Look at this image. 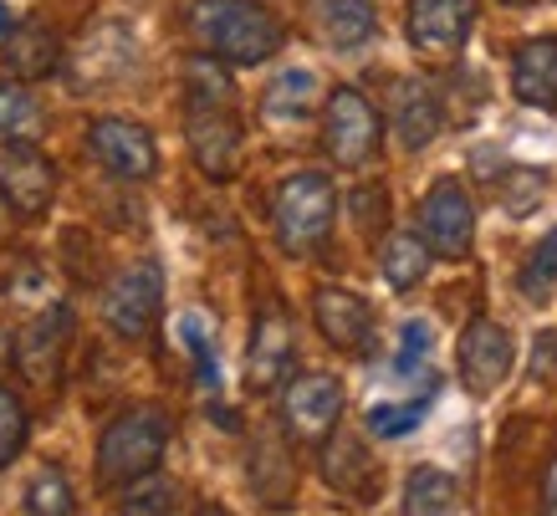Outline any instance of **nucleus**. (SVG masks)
Segmentation results:
<instances>
[{"label": "nucleus", "mask_w": 557, "mask_h": 516, "mask_svg": "<svg viewBox=\"0 0 557 516\" xmlns=\"http://www.w3.org/2000/svg\"><path fill=\"white\" fill-rule=\"evenodd\" d=\"M164 307V271L159 261H128L113 271V282L102 292V317L119 337H149Z\"/></svg>", "instance_id": "obj_5"}, {"label": "nucleus", "mask_w": 557, "mask_h": 516, "mask_svg": "<svg viewBox=\"0 0 557 516\" xmlns=\"http://www.w3.org/2000/svg\"><path fill=\"white\" fill-rule=\"evenodd\" d=\"M26 516H77V496L62 470H36L26 486Z\"/></svg>", "instance_id": "obj_27"}, {"label": "nucleus", "mask_w": 557, "mask_h": 516, "mask_svg": "<svg viewBox=\"0 0 557 516\" xmlns=\"http://www.w3.org/2000/svg\"><path fill=\"white\" fill-rule=\"evenodd\" d=\"M517 286H522L527 302H547V297H553V286H557V225L542 235L537 246H532V256L522 261Z\"/></svg>", "instance_id": "obj_26"}, {"label": "nucleus", "mask_w": 557, "mask_h": 516, "mask_svg": "<svg viewBox=\"0 0 557 516\" xmlns=\"http://www.w3.org/2000/svg\"><path fill=\"white\" fill-rule=\"evenodd\" d=\"M542 516H557V455L547 466V476H542Z\"/></svg>", "instance_id": "obj_34"}, {"label": "nucleus", "mask_w": 557, "mask_h": 516, "mask_svg": "<svg viewBox=\"0 0 557 516\" xmlns=\"http://www.w3.org/2000/svg\"><path fill=\"white\" fill-rule=\"evenodd\" d=\"M180 333H185V348H189V358H195V368H200V383L205 389H220L215 348H210V337H205L200 317H185V322H180Z\"/></svg>", "instance_id": "obj_33"}, {"label": "nucleus", "mask_w": 557, "mask_h": 516, "mask_svg": "<svg viewBox=\"0 0 557 516\" xmlns=\"http://www.w3.org/2000/svg\"><path fill=\"white\" fill-rule=\"evenodd\" d=\"M16 32V16H11V5H5V0H0V41H5V36Z\"/></svg>", "instance_id": "obj_35"}, {"label": "nucleus", "mask_w": 557, "mask_h": 516, "mask_svg": "<svg viewBox=\"0 0 557 516\" xmlns=\"http://www.w3.org/2000/svg\"><path fill=\"white\" fill-rule=\"evenodd\" d=\"M189 32L200 36L205 57H215L225 67H261L287 41V26L256 0H195Z\"/></svg>", "instance_id": "obj_1"}, {"label": "nucleus", "mask_w": 557, "mask_h": 516, "mask_svg": "<svg viewBox=\"0 0 557 516\" xmlns=\"http://www.w3.org/2000/svg\"><path fill=\"white\" fill-rule=\"evenodd\" d=\"M475 32V0H409L405 36L424 62H456Z\"/></svg>", "instance_id": "obj_6"}, {"label": "nucleus", "mask_w": 557, "mask_h": 516, "mask_svg": "<svg viewBox=\"0 0 557 516\" xmlns=\"http://www.w3.org/2000/svg\"><path fill=\"white\" fill-rule=\"evenodd\" d=\"M405 516H460L456 476L440 466H420L405 481Z\"/></svg>", "instance_id": "obj_22"}, {"label": "nucleus", "mask_w": 557, "mask_h": 516, "mask_svg": "<svg viewBox=\"0 0 557 516\" xmlns=\"http://www.w3.org/2000/svg\"><path fill=\"white\" fill-rule=\"evenodd\" d=\"M322 98V83H318V72H307V67H287L276 83L267 87V113L271 118H307L312 108H318Z\"/></svg>", "instance_id": "obj_24"}, {"label": "nucleus", "mask_w": 557, "mask_h": 516, "mask_svg": "<svg viewBox=\"0 0 557 516\" xmlns=\"http://www.w3.org/2000/svg\"><path fill=\"white\" fill-rule=\"evenodd\" d=\"M195 516H231V512H220V506H200Z\"/></svg>", "instance_id": "obj_36"}, {"label": "nucleus", "mask_w": 557, "mask_h": 516, "mask_svg": "<svg viewBox=\"0 0 557 516\" xmlns=\"http://www.w3.org/2000/svg\"><path fill=\"white\" fill-rule=\"evenodd\" d=\"M507 5H527V0H507Z\"/></svg>", "instance_id": "obj_37"}, {"label": "nucleus", "mask_w": 557, "mask_h": 516, "mask_svg": "<svg viewBox=\"0 0 557 516\" xmlns=\"http://www.w3.org/2000/svg\"><path fill=\"white\" fill-rule=\"evenodd\" d=\"M312 317H318V333L333 343L338 353H363L373 348V307L358 292H343V286H322L312 297Z\"/></svg>", "instance_id": "obj_15"}, {"label": "nucleus", "mask_w": 557, "mask_h": 516, "mask_svg": "<svg viewBox=\"0 0 557 516\" xmlns=\"http://www.w3.org/2000/svg\"><path fill=\"white\" fill-rule=\"evenodd\" d=\"M271 220H276V241L292 250V256H307L318 250L327 235H333V220H338V189L327 174L318 169H302V174H287L271 195Z\"/></svg>", "instance_id": "obj_2"}, {"label": "nucleus", "mask_w": 557, "mask_h": 516, "mask_svg": "<svg viewBox=\"0 0 557 516\" xmlns=\"http://www.w3.org/2000/svg\"><path fill=\"white\" fill-rule=\"evenodd\" d=\"M322 476H327V486L343 491V496H373V491H379V470H373V460L363 455V445H358L354 434H338V430H333L327 450H322Z\"/></svg>", "instance_id": "obj_19"}, {"label": "nucleus", "mask_w": 557, "mask_h": 516, "mask_svg": "<svg viewBox=\"0 0 557 516\" xmlns=\"http://www.w3.org/2000/svg\"><path fill=\"white\" fill-rule=\"evenodd\" d=\"M312 16H318L322 36L333 47H363L373 32H379V11L373 0H307Z\"/></svg>", "instance_id": "obj_21"}, {"label": "nucleus", "mask_w": 557, "mask_h": 516, "mask_svg": "<svg viewBox=\"0 0 557 516\" xmlns=\"http://www.w3.org/2000/svg\"><path fill=\"white\" fill-rule=\"evenodd\" d=\"M384 123L373 113V102L358 87H333L322 102V149L338 169H363L379 149Z\"/></svg>", "instance_id": "obj_4"}, {"label": "nucleus", "mask_w": 557, "mask_h": 516, "mask_svg": "<svg viewBox=\"0 0 557 516\" xmlns=\"http://www.w3.org/2000/svg\"><path fill=\"white\" fill-rule=\"evenodd\" d=\"M21 445H26V409H21L16 394L0 389V470L16 460Z\"/></svg>", "instance_id": "obj_32"}, {"label": "nucleus", "mask_w": 557, "mask_h": 516, "mask_svg": "<svg viewBox=\"0 0 557 516\" xmlns=\"http://www.w3.org/2000/svg\"><path fill=\"white\" fill-rule=\"evenodd\" d=\"M62 41L47 21H16V32L5 36V67L16 72L21 83H36V77H51L62 67Z\"/></svg>", "instance_id": "obj_18"}, {"label": "nucleus", "mask_w": 557, "mask_h": 516, "mask_svg": "<svg viewBox=\"0 0 557 516\" xmlns=\"http://www.w3.org/2000/svg\"><path fill=\"white\" fill-rule=\"evenodd\" d=\"M420 235H424V246L435 250V256H445V261H460L471 250L475 205L456 180H435V189L420 200Z\"/></svg>", "instance_id": "obj_7"}, {"label": "nucleus", "mask_w": 557, "mask_h": 516, "mask_svg": "<svg viewBox=\"0 0 557 516\" xmlns=\"http://www.w3.org/2000/svg\"><path fill=\"white\" fill-rule=\"evenodd\" d=\"M87 144H92V153L102 159L108 174H119V180H128V184H144L159 174V144H153V134L144 123H134V118H98V123L87 128Z\"/></svg>", "instance_id": "obj_9"}, {"label": "nucleus", "mask_w": 557, "mask_h": 516, "mask_svg": "<svg viewBox=\"0 0 557 516\" xmlns=\"http://www.w3.org/2000/svg\"><path fill=\"white\" fill-rule=\"evenodd\" d=\"M511 93L527 108L553 113L557 108V36H532L511 57Z\"/></svg>", "instance_id": "obj_16"}, {"label": "nucleus", "mask_w": 557, "mask_h": 516, "mask_svg": "<svg viewBox=\"0 0 557 516\" xmlns=\"http://www.w3.org/2000/svg\"><path fill=\"white\" fill-rule=\"evenodd\" d=\"M36 123H41L36 98L21 83H5V77H0V138H5V144H32Z\"/></svg>", "instance_id": "obj_25"}, {"label": "nucleus", "mask_w": 557, "mask_h": 516, "mask_svg": "<svg viewBox=\"0 0 557 516\" xmlns=\"http://www.w3.org/2000/svg\"><path fill=\"white\" fill-rule=\"evenodd\" d=\"M388 118H394V138L405 144L409 153L430 149L440 138V128H445V113H440V98L430 93L424 83H394V108H388Z\"/></svg>", "instance_id": "obj_17"}, {"label": "nucleus", "mask_w": 557, "mask_h": 516, "mask_svg": "<svg viewBox=\"0 0 557 516\" xmlns=\"http://www.w3.org/2000/svg\"><path fill=\"white\" fill-rule=\"evenodd\" d=\"M128 67H134V32L119 26V21L92 26L67 57L72 87H108V83H119Z\"/></svg>", "instance_id": "obj_13"}, {"label": "nucleus", "mask_w": 557, "mask_h": 516, "mask_svg": "<svg viewBox=\"0 0 557 516\" xmlns=\"http://www.w3.org/2000/svg\"><path fill=\"white\" fill-rule=\"evenodd\" d=\"M292 364H297V333H292V317L282 307H267L251 328V348H246V379L256 394H267L276 383H287Z\"/></svg>", "instance_id": "obj_14"}, {"label": "nucleus", "mask_w": 557, "mask_h": 516, "mask_svg": "<svg viewBox=\"0 0 557 516\" xmlns=\"http://www.w3.org/2000/svg\"><path fill=\"white\" fill-rule=\"evenodd\" d=\"M430 348H435V333L424 317H409L399 328V353H394V373H420L430 364Z\"/></svg>", "instance_id": "obj_30"}, {"label": "nucleus", "mask_w": 557, "mask_h": 516, "mask_svg": "<svg viewBox=\"0 0 557 516\" xmlns=\"http://www.w3.org/2000/svg\"><path fill=\"white\" fill-rule=\"evenodd\" d=\"M430 256H435V250L424 246V235L399 231V235H388L384 250H379V271H384V282L394 286V292H409V286L424 282V271H430Z\"/></svg>", "instance_id": "obj_23"}, {"label": "nucleus", "mask_w": 557, "mask_h": 516, "mask_svg": "<svg viewBox=\"0 0 557 516\" xmlns=\"http://www.w3.org/2000/svg\"><path fill=\"white\" fill-rule=\"evenodd\" d=\"M189 153L210 180H231L240 164V123L231 102H185Z\"/></svg>", "instance_id": "obj_8"}, {"label": "nucleus", "mask_w": 557, "mask_h": 516, "mask_svg": "<svg viewBox=\"0 0 557 516\" xmlns=\"http://www.w3.org/2000/svg\"><path fill=\"white\" fill-rule=\"evenodd\" d=\"M170 445V419L159 409H123L98 440V481L102 486H134L159 470Z\"/></svg>", "instance_id": "obj_3"}, {"label": "nucleus", "mask_w": 557, "mask_h": 516, "mask_svg": "<svg viewBox=\"0 0 557 516\" xmlns=\"http://www.w3.org/2000/svg\"><path fill=\"white\" fill-rule=\"evenodd\" d=\"M21 337H26L21 343V368L36 383H51L57 379V364H62V348H67V307H47Z\"/></svg>", "instance_id": "obj_20"}, {"label": "nucleus", "mask_w": 557, "mask_h": 516, "mask_svg": "<svg viewBox=\"0 0 557 516\" xmlns=\"http://www.w3.org/2000/svg\"><path fill=\"white\" fill-rule=\"evenodd\" d=\"M430 404H435V389H424L420 400H409V404H373V409H369V430L379 434V440H399V434H409L414 425H420Z\"/></svg>", "instance_id": "obj_28"}, {"label": "nucleus", "mask_w": 557, "mask_h": 516, "mask_svg": "<svg viewBox=\"0 0 557 516\" xmlns=\"http://www.w3.org/2000/svg\"><path fill=\"white\" fill-rule=\"evenodd\" d=\"M0 195L11 200L16 216H47L57 195V169L36 144H5L0 149Z\"/></svg>", "instance_id": "obj_12"}, {"label": "nucleus", "mask_w": 557, "mask_h": 516, "mask_svg": "<svg viewBox=\"0 0 557 516\" xmlns=\"http://www.w3.org/2000/svg\"><path fill=\"white\" fill-rule=\"evenodd\" d=\"M542 189H547V174H542V169H511L507 180H502V205H507L511 216H527V210L542 200Z\"/></svg>", "instance_id": "obj_31"}, {"label": "nucleus", "mask_w": 557, "mask_h": 516, "mask_svg": "<svg viewBox=\"0 0 557 516\" xmlns=\"http://www.w3.org/2000/svg\"><path fill=\"white\" fill-rule=\"evenodd\" d=\"M511 364H517V343H511V333L496 317L466 322V333H460V379H466V389H471L475 400L496 394L507 383Z\"/></svg>", "instance_id": "obj_10"}, {"label": "nucleus", "mask_w": 557, "mask_h": 516, "mask_svg": "<svg viewBox=\"0 0 557 516\" xmlns=\"http://www.w3.org/2000/svg\"><path fill=\"white\" fill-rule=\"evenodd\" d=\"M282 419L292 440H327L343 419V383L333 373H297L282 394Z\"/></svg>", "instance_id": "obj_11"}, {"label": "nucleus", "mask_w": 557, "mask_h": 516, "mask_svg": "<svg viewBox=\"0 0 557 516\" xmlns=\"http://www.w3.org/2000/svg\"><path fill=\"white\" fill-rule=\"evenodd\" d=\"M119 516H174V481H164L159 470L144 476V481H134L123 491Z\"/></svg>", "instance_id": "obj_29"}]
</instances>
